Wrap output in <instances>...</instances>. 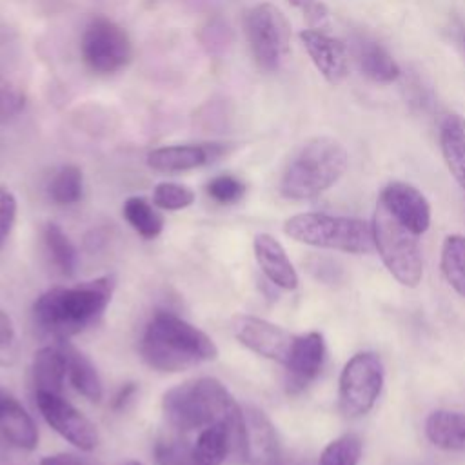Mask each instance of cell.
Here are the masks:
<instances>
[{
  "instance_id": "obj_19",
  "label": "cell",
  "mask_w": 465,
  "mask_h": 465,
  "mask_svg": "<svg viewBox=\"0 0 465 465\" xmlns=\"http://www.w3.org/2000/svg\"><path fill=\"white\" fill-rule=\"evenodd\" d=\"M0 432L24 450H33L38 443V429L33 418L11 394L0 405Z\"/></svg>"
},
{
  "instance_id": "obj_2",
  "label": "cell",
  "mask_w": 465,
  "mask_h": 465,
  "mask_svg": "<svg viewBox=\"0 0 465 465\" xmlns=\"http://www.w3.org/2000/svg\"><path fill=\"white\" fill-rule=\"evenodd\" d=\"M140 351L149 367L163 372L185 371L218 356L214 341L203 331L169 311L153 314Z\"/></svg>"
},
{
  "instance_id": "obj_3",
  "label": "cell",
  "mask_w": 465,
  "mask_h": 465,
  "mask_svg": "<svg viewBox=\"0 0 465 465\" xmlns=\"http://www.w3.org/2000/svg\"><path fill=\"white\" fill-rule=\"evenodd\" d=\"M347 151L332 136H314L289 160L280 193L289 200H307L331 189L347 169Z\"/></svg>"
},
{
  "instance_id": "obj_35",
  "label": "cell",
  "mask_w": 465,
  "mask_h": 465,
  "mask_svg": "<svg viewBox=\"0 0 465 465\" xmlns=\"http://www.w3.org/2000/svg\"><path fill=\"white\" fill-rule=\"evenodd\" d=\"M289 4L302 11L311 29H320L329 20V9L322 0H289Z\"/></svg>"
},
{
  "instance_id": "obj_11",
  "label": "cell",
  "mask_w": 465,
  "mask_h": 465,
  "mask_svg": "<svg viewBox=\"0 0 465 465\" xmlns=\"http://www.w3.org/2000/svg\"><path fill=\"white\" fill-rule=\"evenodd\" d=\"M232 332L236 340L252 352L283 365L296 338L283 327L249 314H240L232 320Z\"/></svg>"
},
{
  "instance_id": "obj_41",
  "label": "cell",
  "mask_w": 465,
  "mask_h": 465,
  "mask_svg": "<svg viewBox=\"0 0 465 465\" xmlns=\"http://www.w3.org/2000/svg\"><path fill=\"white\" fill-rule=\"evenodd\" d=\"M124 465H143V463H140V461H125Z\"/></svg>"
},
{
  "instance_id": "obj_9",
  "label": "cell",
  "mask_w": 465,
  "mask_h": 465,
  "mask_svg": "<svg viewBox=\"0 0 465 465\" xmlns=\"http://www.w3.org/2000/svg\"><path fill=\"white\" fill-rule=\"evenodd\" d=\"M383 387V363L374 352H358L343 367L340 374L338 403L347 418L367 414Z\"/></svg>"
},
{
  "instance_id": "obj_24",
  "label": "cell",
  "mask_w": 465,
  "mask_h": 465,
  "mask_svg": "<svg viewBox=\"0 0 465 465\" xmlns=\"http://www.w3.org/2000/svg\"><path fill=\"white\" fill-rule=\"evenodd\" d=\"M227 420L213 423L200 430L196 443L193 445L196 465H222L229 458L231 441H229Z\"/></svg>"
},
{
  "instance_id": "obj_37",
  "label": "cell",
  "mask_w": 465,
  "mask_h": 465,
  "mask_svg": "<svg viewBox=\"0 0 465 465\" xmlns=\"http://www.w3.org/2000/svg\"><path fill=\"white\" fill-rule=\"evenodd\" d=\"M15 340V325L7 312L0 309V349H5L13 343Z\"/></svg>"
},
{
  "instance_id": "obj_10",
  "label": "cell",
  "mask_w": 465,
  "mask_h": 465,
  "mask_svg": "<svg viewBox=\"0 0 465 465\" xmlns=\"http://www.w3.org/2000/svg\"><path fill=\"white\" fill-rule=\"evenodd\" d=\"M35 398L44 420L69 443L80 450H93L98 445L96 427L62 394L35 392Z\"/></svg>"
},
{
  "instance_id": "obj_18",
  "label": "cell",
  "mask_w": 465,
  "mask_h": 465,
  "mask_svg": "<svg viewBox=\"0 0 465 465\" xmlns=\"http://www.w3.org/2000/svg\"><path fill=\"white\" fill-rule=\"evenodd\" d=\"M440 149L450 174L465 191V118L461 114L450 113L443 118L440 125Z\"/></svg>"
},
{
  "instance_id": "obj_16",
  "label": "cell",
  "mask_w": 465,
  "mask_h": 465,
  "mask_svg": "<svg viewBox=\"0 0 465 465\" xmlns=\"http://www.w3.org/2000/svg\"><path fill=\"white\" fill-rule=\"evenodd\" d=\"M247 463L251 465H285L278 434L271 420L256 407H243Z\"/></svg>"
},
{
  "instance_id": "obj_30",
  "label": "cell",
  "mask_w": 465,
  "mask_h": 465,
  "mask_svg": "<svg viewBox=\"0 0 465 465\" xmlns=\"http://www.w3.org/2000/svg\"><path fill=\"white\" fill-rule=\"evenodd\" d=\"M153 202L165 211H178L189 207L194 202V193L187 185L174 182H162L153 191Z\"/></svg>"
},
{
  "instance_id": "obj_20",
  "label": "cell",
  "mask_w": 465,
  "mask_h": 465,
  "mask_svg": "<svg viewBox=\"0 0 465 465\" xmlns=\"http://www.w3.org/2000/svg\"><path fill=\"white\" fill-rule=\"evenodd\" d=\"M429 441L443 450L465 452V412L434 411L425 420Z\"/></svg>"
},
{
  "instance_id": "obj_29",
  "label": "cell",
  "mask_w": 465,
  "mask_h": 465,
  "mask_svg": "<svg viewBox=\"0 0 465 465\" xmlns=\"http://www.w3.org/2000/svg\"><path fill=\"white\" fill-rule=\"evenodd\" d=\"M360 456L361 440L356 434H343L323 449L318 465H358Z\"/></svg>"
},
{
  "instance_id": "obj_28",
  "label": "cell",
  "mask_w": 465,
  "mask_h": 465,
  "mask_svg": "<svg viewBox=\"0 0 465 465\" xmlns=\"http://www.w3.org/2000/svg\"><path fill=\"white\" fill-rule=\"evenodd\" d=\"M84 174L78 165H62L49 182V196L62 205L74 203L82 198Z\"/></svg>"
},
{
  "instance_id": "obj_13",
  "label": "cell",
  "mask_w": 465,
  "mask_h": 465,
  "mask_svg": "<svg viewBox=\"0 0 465 465\" xmlns=\"http://www.w3.org/2000/svg\"><path fill=\"white\" fill-rule=\"evenodd\" d=\"M325 361V341L320 332H307L294 338L287 367V392L298 394L316 380Z\"/></svg>"
},
{
  "instance_id": "obj_39",
  "label": "cell",
  "mask_w": 465,
  "mask_h": 465,
  "mask_svg": "<svg viewBox=\"0 0 465 465\" xmlns=\"http://www.w3.org/2000/svg\"><path fill=\"white\" fill-rule=\"evenodd\" d=\"M134 392H136V385H134V383H125V385L118 391V394L114 396L113 407H114V409H124L125 403L134 396Z\"/></svg>"
},
{
  "instance_id": "obj_32",
  "label": "cell",
  "mask_w": 465,
  "mask_h": 465,
  "mask_svg": "<svg viewBox=\"0 0 465 465\" xmlns=\"http://www.w3.org/2000/svg\"><path fill=\"white\" fill-rule=\"evenodd\" d=\"M158 465H196L193 447L180 440L162 441L156 447Z\"/></svg>"
},
{
  "instance_id": "obj_33",
  "label": "cell",
  "mask_w": 465,
  "mask_h": 465,
  "mask_svg": "<svg viewBox=\"0 0 465 465\" xmlns=\"http://www.w3.org/2000/svg\"><path fill=\"white\" fill-rule=\"evenodd\" d=\"M232 40V35H231V29L220 22H209V25L202 31V44L203 47L216 54V53H222Z\"/></svg>"
},
{
  "instance_id": "obj_15",
  "label": "cell",
  "mask_w": 465,
  "mask_h": 465,
  "mask_svg": "<svg viewBox=\"0 0 465 465\" xmlns=\"http://www.w3.org/2000/svg\"><path fill=\"white\" fill-rule=\"evenodd\" d=\"M300 40L314 67L331 85H338L345 80L349 73V56L341 40L318 29H303Z\"/></svg>"
},
{
  "instance_id": "obj_38",
  "label": "cell",
  "mask_w": 465,
  "mask_h": 465,
  "mask_svg": "<svg viewBox=\"0 0 465 465\" xmlns=\"http://www.w3.org/2000/svg\"><path fill=\"white\" fill-rule=\"evenodd\" d=\"M105 242H107V236H105V231L104 229H93V231H89L87 232V236H85V247H87V251H98L102 245H105Z\"/></svg>"
},
{
  "instance_id": "obj_8",
  "label": "cell",
  "mask_w": 465,
  "mask_h": 465,
  "mask_svg": "<svg viewBox=\"0 0 465 465\" xmlns=\"http://www.w3.org/2000/svg\"><path fill=\"white\" fill-rule=\"evenodd\" d=\"M80 54L91 71L113 74L129 64L133 45L122 25L107 16H94L82 33Z\"/></svg>"
},
{
  "instance_id": "obj_22",
  "label": "cell",
  "mask_w": 465,
  "mask_h": 465,
  "mask_svg": "<svg viewBox=\"0 0 465 465\" xmlns=\"http://www.w3.org/2000/svg\"><path fill=\"white\" fill-rule=\"evenodd\" d=\"M356 62L360 71L374 84H392L400 78L401 69L391 53L372 40H361L356 47Z\"/></svg>"
},
{
  "instance_id": "obj_6",
  "label": "cell",
  "mask_w": 465,
  "mask_h": 465,
  "mask_svg": "<svg viewBox=\"0 0 465 465\" xmlns=\"http://www.w3.org/2000/svg\"><path fill=\"white\" fill-rule=\"evenodd\" d=\"M374 249L389 272L405 287H416L423 276L421 249L416 234L401 225L381 203L372 218Z\"/></svg>"
},
{
  "instance_id": "obj_36",
  "label": "cell",
  "mask_w": 465,
  "mask_h": 465,
  "mask_svg": "<svg viewBox=\"0 0 465 465\" xmlns=\"http://www.w3.org/2000/svg\"><path fill=\"white\" fill-rule=\"evenodd\" d=\"M40 465H96L93 460L82 458L78 454H71V452H58V454H51L42 458Z\"/></svg>"
},
{
  "instance_id": "obj_27",
  "label": "cell",
  "mask_w": 465,
  "mask_h": 465,
  "mask_svg": "<svg viewBox=\"0 0 465 465\" xmlns=\"http://www.w3.org/2000/svg\"><path fill=\"white\" fill-rule=\"evenodd\" d=\"M44 242L53 258V263L65 276L74 274L78 265V252L67 234L56 223H45L44 227Z\"/></svg>"
},
{
  "instance_id": "obj_21",
  "label": "cell",
  "mask_w": 465,
  "mask_h": 465,
  "mask_svg": "<svg viewBox=\"0 0 465 465\" xmlns=\"http://www.w3.org/2000/svg\"><path fill=\"white\" fill-rule=\"evenodd\" d=\"M31 374H33V387L35 392H53V394H62V385L64 378L67 374V365H65V356L64 351L58 347H42L35 352L33 365H31Z\"/></svg>"
},
{
  "instance_id": "obj_4",
  "label": "cell",
  "mask_w": 465,
  "mask_h": 465,
  "mask_svg": "<svg viewBox=\"0 0 465 465\" xmlns=\"http://www.w3.org/2000/svg\"><path fill=\"white\" fill-rule=\"evenodd\" d=\"M162 409L167 421L180 430L205 429L227 420L240 405L216 378L183 381L163 394Z\"/></svg>"
},
{
  "instance_id": "obj_17",
  "label": "cell",
  "mask_w": 465,
  "mask_h": 465,
  "mask_svg": "<svg viewBox=\"0 0 465 465\" xmlns=\"http://www.w3.org/2000/svg\"><path fill=\"white\" fill-rule=\"evenodd\" d=\"M254 254L258 260V265L262 267L263 274L278 287L282 289H296L298 276L296 271L282 247V243L271 236V234H256L254 236Z\"/></svg>"
},
{
  "instance_id": "obj_14",
  "label": "cell",
  "mask_w": 465,
  "mask_h": 465,
  "mask_svg": "<svg viewBox=\"0 0 465 465\" xmlns=\"http://www.w3.org/2000/svg\"><path fill=\"white\" fill-rule=\"evenodd\" d=\"M227 151L225 143L205 142V143H176L153 149L147 154V163L154 171L180 173L191 171L207 163H213Z\"/></svg>"
},
{
  "instance_id": "obj_1",
  "label": "cell",
  "mask_w": 465,
  "mask_h": 465,
  "mask_svg": "<svg viewBox=\"0 0 465 465\" xmlns=\"http://www.w3.org/2000/svg\"><path fill=\"white\" fill-rule=\"evenodd\" d=\"M114 282L100 276L74 287H54L33 305V320L42 334L67 340L94 325L111 302Z\"/></svg>"
},
{
  "instance_id": "obj_34",
  "label": "cell",
  "mask_w": 465,
  "mask_h": 465,
  "mask_svg": "<svg viewBox=\"0 0 465 465\" xmlns=\"http://www.w3.org/2000/svg\"><path fill=\"white\" fill-rule=\"evenodd\" d=\"M16 218V198L5 187L0 185V247L7 240Z\"/></svg>"
},
{
  "instance_id": "obj_25",
  "label": "cell",
  "mask_w": 465,
  "mask_h": 465,
  "mask_svg": "<svg viewBox=\"0 0 465 465\" xmlns=\"http://www.w3.org/2000/svg\"><path fill=\"white\" fill-rule=\"evenodd\" d=\"M440 265L447 283L465 298V236L450 234L445 238Z\"/></svg>"
},
{
  "instance_id": "obj_31",
  "label": "cell",
  "mask_w": 465,
  "mask_h": 465,
  "mask_svg": "<svg viewBox=\"0 0 465 465\" xmlns=\"http://www.w3.org/2000/svg\"><path fill=\"white\" fill-rule=\"evenodd\" d=\"M207 193L220 203H232L245 193V183L231 174H220L207 183Z\"/></svg>"
},
{
  "instance_id": "obj_26",
  "label": "cell",
  "mask_w": 465,
  "mask_h": 465,
  "mask_svg": "<svg viewBox=\"0 0 465 465\" xmlns=\"http://www.w3.org/2000/svg\"><path fill=\"white\" fill-rule=\"evenodd\" d=\"M129 225L143 238H154L163 229V216L142 196H131L122 209Z\"/></svg>"
},
{
  "instance_id": "obj_12",
  "label": "cell",
  "mask_w": 465,
  "mask_h": 465,
  "mask_svg": "<svg viewBox=\"0 0 465 465\" xmlns=\"http://www.w3.org/2000/svg\"><path fill=\"white\" fill-rule=\"evenodd\" d=\"M378 203H381L401 225H405L416 236L425 232L430 225V205L427 198L411 183H387L380 193Z\"/></svg>"
},
{
  "instance_id": "obj_7",
  "label": "cell",
  "mask_w": 465,
  "mask_h": 465,
  "mask_svg": "<svg viewBox=\"0 0 465 465\" xmlns=\"http://www.w3.org/2000/svg\"><path fill=\"white\" fill-rule=\"evenodd\" d=\"M251 53L263 71H276L291 49V24L272 4L252 5L243 18Z\"/></svg>"
},
{
  "instance_id": "obj_23",
  "label": "cell",
  "mask_w": 465,
  "mask_h": 465,
  "mask_svg": "<svg viewBox=\"0 0 465 465\" xmlns=\"http://www.w3.org/2000/svg\"><path fill=\"white\" fill-rule=\"evenodd\" d=\"M60 349L64 351L67 376H69L73 387L87 400L100 401L104 396V387H102L98 371L91 363V360L85 354H82L76 347L67 343L65 340H60Z\"/></svg>"
},
{
  "instance_id": "obj_5",
  "label": "cell",
  "mask_w": 465,
  "mask_h": 465,
  "mask_svg": "<svg viewBox=\"0 0 465 465\" xmlns=\"http://www.w3.org/2000/svg\"><path fill=\"white\" fill-rule=\"evenodd\" d=\"M283 231L289 238L314 247L352 254H363L374 249L372 225L360 218L302 213L291 216L283 223Z\"/></svg>"
},
{
  "instance_id": "obj_40",
  "label": "cell",
  "mask_w": 465,
  "mask_h": 465,
  "mask_svg": "<svg viewBox=\"0 0 465 465\" xmlns=\"http://www.w3.org/2000/svg\"><path fill=\"white\" fill-rule=\"evenodd\" d=\"M7 396H9V392H5L4 389H0V405H2V401H4Z\"/></svg>"
}]
</instances>
